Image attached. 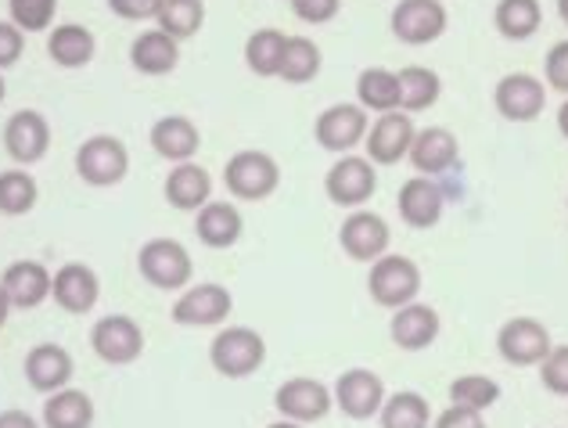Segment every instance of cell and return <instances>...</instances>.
<instances>
[{
	"label": "cell",
	"instance_id": "29",
	"mask_svg": "<svg viewBox=\"0 0 568 428\" xmlns=\"http://www.w3.org/2000/svg\"><path fill=\"white\" fill-rule=\"evenodd\" d=\"M396 77H399V112H407V115L428 112L443 94V80L436 69L407 65V69H399Z\"/></svg>",
	"mask_w": 568,
	"mask_h": 428
},
{
	"label": "cell",
	"instance_id": "1",
	"mask_svg": "<svg viewBox=\"0 0 568 428\" xmlns=\"http://www.w3.org/2000/svg\"><path fill=\"white\" fill-rule=\"evenodd\" d=\"M223 184H227V191L234 198L263 202L277 191L281 166L274 162V155L256 152V147H245V152L227 159V166H223Z\"/></svg>",
	"mask_w": 568,
	"mask_h": 428
},
{
	"label": "cell",
	"instance_id": "34",
	"mask_svg": "<svg viewBox=\"0 0 568 428\" xmlns=\"http://www.w3.org/2000/svg\"><path fill=\"white\" fill-rule=\"evenodd\" d=\"M432 407L422 393H410L403 389L396 396H385V404L378 410V421L382 428H428L432 425Z\"/></svg>",
	"mask_w": 568,
	"mask_h": 428
},
{
	"label": "cell",
	"instance_id": "3",
	"mask_svg": "<svg viewBox=\"0 0 568 428\" xmlns=\"http://www.w3.org/2000/svg\"><path fill=\"white\" fill-rule=\"evenodd\" d=\"M209 360L223 378H248L256 375L266 360V343L252 328H223L209 343Z\"/></svg>",
	"mask_w": 568,
	"mask_h": 428
},
{
	"label": "cell",
	"instance_id": "46",
	"mask_svg": "<svg viewBox=\"0 0 568 428\" xmlns=\"http://www.w3.org/2000/svg\"><path fill=\"white\" fill-rule=\"evenodd\" d=\"M0 428H40L37 418H29L26 410H4L0 415Z\"/></svg>",
	"mask_w": 568,
	"mask_h": 428
},
{
	"label": "cell",
	"instance_id": "10",
	"mask_svg": "<svg viewBox=\"0 0 568 428\" xmlns=\"http://www.w3.org/2000/svg\"><path fill=\"white\" fill-rule=\"evenodd\" d=\"M493 105L507 123H532L547 109V86L532 72H511L493 91Z\"/></svg>",
	"mask_w": 568,
	"mask_h": 428
},
{
	"label": "cell",
	"instance_id": "26",
	"mask_svg": "<svg viewBox=\"0 0 568 428\" xmlns=\"http://www.w3.org/2000/svg\"><path fill=\"white\" fill-rule=\"evenodd\" d=\"M242 231H245V220L231 202H205L199 210V216H194V234H199V242L209 248L237 245Z\"/></svg>",
	"mask_w": 568,
	"mask_h": 428
},
{
	"label": "cell",
	"instance_id": "8",
	"mask_svg": "<svg viewBox=\"0 0 568 428\" xmlns=\"http://www.w3.org/2000/svg\"><path fill=\"white\" fill-rule=\"evenodd\" d=\"M393 37L399 43H410V48H425V43H436L446 26H450V14H446L443 0H399L393 8Z\"/></svg>",
	"mask_w": 568,
	"mask_h": 428
},
{
	"label": "cell",
	"instance_id": "45",
	"mask_svg": "<svg viewBox=\"0 0 568 428\" xmlns=\"http://www.w3.org/2000/svg\"><path fill=\"white\" fill-rule=\"evenodd\" d=\"M432 428H486V418L478 410H465V407H446L443 415L432 418Z\"/></svg>",
	"mask_w": 568,
	"mask_h": 428
},
{
	"label": "cell",
	"instance_id": "31",
	"mask_svg": "<svg viewBox=\"0 0 568 428\" xmlns=\"http://www.w3.org/2000/svg\"><path fill=\"white\" fill-rule=\"evenodd\" d=\"M544 22V8L540 0H497L493 8V26L504 40H529L536 37V29Z\"/></svg>",
	"mask_w": 568,
	"mask_h": 428
},
{
	"label": "cell",
	"instance_id": "5",
	"mask_svg": "<svg viewBox=\"0 0 568 428\" xmlns=\"http://www.w3.org/2000/svg\"><path fill=\"white\" fill-rule=\"evenodd\" d=\"M77 173H80V181L91 187H115L130 173L126 144L112 134L87 137L77 152Z\"/></svg>",
	"mask_w": 568,
	"mask_h": 428
},
{
	"label": "cell",
	"instance_id": "43",
	"mask_svg": "<svg viewBox=\"0 0 568 428\" xmlns=\"http://www.w3.org/2000/svg\"><path fill=\"white\" fill-rule=\"evenodd\" d=\"M342 8V0H292V11L310 26H324L332 22Z\"/></svg>",
	"mask_w": 568,
	"mask_h": 428
},
{
	"label": "cell",
	"instance_id": "48",
	"mask_svg": "<svg viewBox=\"0 0 568 428\" xmlns=\"http://www.w3.org/2000/svg\"><path fill=\"white\" fill-rule=\"evenodd\" d=\"M558 130H561V137H568V101H561V109H558Z\"/></svg>",
	"mask_w": 568,
	"mask_h": 428
},
{
	"label": "cell",
	"instance_id": "7",
	"mask_svg": "<svg viewBox=\"0 0 568 428\" xmlns=\"http://www.w3.org/2000/svg\"><path fill=\"white\" fill-rule=\"evenodd\" d=\"M274 407H277V415L288 418V421L317 425V421H324L327 415H332L335 396H332V389L324 386V381L298 375V378L281 381L277 393H274Z\"/></svg>",
	"mask_w": 568,
	"mask_h": 428
},
{
	"label": "cell",
	"instance_id": "27",
	"mask_svg": "<svg viewBox=\"0 0 568 428\" xmlns=\"http://www.w3.org/2000/svg\"><path fill=\"white\" fill-rule=\"evenodd\" d=\"M213 195V176L205 166H194V162H176L166 176V202L173 210L184 213H199L202 205Z\"/></svg>",
	"mask_w": 568,
	"mask_h": 428
},
{
	"label": "cell",
	"instance_id": "37",
	"mask_svg": "<svg viewBox=\"0 0 568 428\" xmlns=\"http://www.w3.org/2000/svg\"><path fill=\"white\" fill-rule=\"evenodd\" d=\"M40 187L26 170H4L0 173V213L4 216H26L37 205Z\"/></svg>",
	"mask_w": 568,
	"mask_h": 428
},
{
	"label": "cell",
	"instance_id": "33",
	"mask_svg": "<svg viewBox=\"0 0 568 428\" xmlns=\"http://www.w3.org/2000/svg\"><path fill=\"white\" fill-rule=\"evenodd\" d=\"M356 101L364 112H399V77L388 69H364L356 80Z\"/></svg>",
	"mask_w": 568,
	"mask_h": 428
},
{
	"label": "cell",
	"instance_id": "14",
	"mask_svg": "<svg viewBox=\"0 0 568 428\" xmlns=\"http://www.w3.org/2000/svg\"><path fill=\"white\" fill-rule=\"evenodd\" d=\"M371 130V120L361 105H332L317 115L313 123V137L324 147V152H335V155H349L356 144H364Z\"/></svg>",
	"mask_w": 568,
	"mask_h": 428
},
{
	"label": "cell",
	"instance_id": "23",
	"mask_svg": "<svg viewBox=\"0 0 568 428\" xmlns=\"http://www.w3.org/2000/svg\"><path fill=\"white\" fill-rule=\"evenodd\" d=\"M460 155V144L446 126H428V130H417L414 144H410V162L414 170L422 176H439L446 173L457 162Z\"/></svg>",
	"mask_w": 568,
	"mask_h": 428
},
{
	"label": "cell",
	"instance_id": "4",
	"mask_svg": "<svg viewBox=\"0 0 568 428\" xmlns=\"http://www.w3.org/2000/svg\"><path fill=\"white\" fill-rule=\"evenodd\" d=\"M138 271L152 288L176 292L191 282L194 263H191V253L176 238H152V242L141 245Z\"/></svg>",
	"mask_w": 568,
	"mask_h": 428
},
{
	"label": "cell",
	"instance_id": "24",
	"mask_svg": "<svg viewBox=\"0 0 568 428\" xmlns=\"http://www.w3.org/2000/svg\"><path fill=\"white\" fill-rule=\"evenodd\" d=\"M148 141H152L155 155L170 159V162H191L202 147L199 126H194L187 115H162V120L152 126V134H148Z\"/></svg>",
	"mask_w": 568,
	"mask_h": 428
},
{
	"label": "cell",
	"instance_id": "39",
	"mask_svg": "<svg viewBox=\"0 0 568 428\" xmlns=\"http://www.w3.org/2000/svg\"><path fill=\"white\" fill-rule=\"evenodd\" d=\"M58 11V0H8V14L11 22L22 29V33H43L51 29Z\"/></svg>",
	"mask_w": 568,
	"mask_h": 428
},
{
	"label": "cell",
	"instance_id": "30",
	"mask_svg": "<svg viewBox=\"0 0 568 428\" xmlns=\"http://www.w3.org/2000/svg\"><path fill=\"white\" fill-rule=\"evenodd\" d=\"M43 425L48 428H91L94 425V400L83 389H58L43 404Z\"/></svg>",
	"mask_w": 568,
	"mask_h": 428
},
{
	"label": "cell",
	"instance_id": "22",
	"mask_svg": "<svg viewBox=\"0 0 568 428\" xmlns=\"http://www.w3.org/2000/svg\"><path fill=\"white\" fill-rule=\"evenodd\" d=\"M51 282H54L51 271L37 259H14L8 263L4 277H0L11 306H19V309H37L51 295Z\"/></svg>",
	"mask_w": 568,
	"mask_h": 428
},
{
	"label": "cell",
	"instance_id": "35",
	"mask_svg": "<svg viewBox=\"0 0 568 428\" xmlns=\"http://www.w3.org/2000/svg\"><path fill=\"white\" fill-rule=\"evenodd\" d=\"M284 43L288 37L281 33V29H256L248 40H245V65L256 72V77H277L281 69V54H284Z\"/></svg>",
	"mask_w": 568,
	"mask_h": 428
},
{
	"label": "cell",
	"instance_id": "42",
	"mask_svg": "<svg viewBox=\"0 0 568 428\" xmlns=\"http://www.w3.org/2000/svg\"><path fill=\"white\" fill-rule=\"evenodd\" d=\"M22 51H26V33H22V29L14 26L11 19L0 22V72L19 62Z\"/></svg>",
	"mask_w": 568,
	"mask_h": 428
},
{
	"label": "cell",
	"instance_id": "17",
	"mask_svg": "<svg viewBox=\"0 0 568 428\" xmlns=\"http://www.w3.org/2000/svg\"><path fill=\"white\" fill-rule=\"evenodd\" d=\"M51 147V126L37 109H19L4 123V152L19 166H33Z\"/></svg>",
	"mask_w": 568,
	"mask_h": 428
},
{
	"label": "cell",
	"instance_id": "2",
	"mask_svg": "<svg viewBox=\"0 0 568 428\" xmlns=\"http://www.w3.org/2000/svg\"><path fill=\"white\" fill-rule=\"evenodd\" d=\"M367 292L371 299L385 309H399L417 299L422 292V267L410 259V256H393L385 253L382 259L371 263V274H367Z\"/></svg>",
	"mask_w": 568,
	"mask_h": 428
},
{
	"label": "cell",
	"instance_id": "15",
	"mask_svg": "<svg viewBox=\"0 0 568 428\" xmlns=\"http://www.w3.org/2000/svg\"><path fill=\"white\" fill-rule=\"evenodd\" d=\"M231 309H234V295L216 282H205L187 288L173 303V320L184 324V328H216V324L231 317Z\"/></svg>",
	"mask_w": 568,
	"mask_h": 428
},
{
	"label": "cell",
	"instance_id": "41",
	"mask_svg": "<svg viewBox=\"0 0 568 428\" xmlns=\"http://www.w3.org/2000/svg\"><path fill=\"white\" fill-rule=\"evenodd\" d=\"M544 80H547L550 91L568 94V40L555 43V48L547 51V62H544Z\"/></svg>",
	"mask_w": 568,
	"mask_h": 428
},
{
	"label": "cell",
	"instance_id": "25",
	"mask_svg": "<svg viewBox=\"0 0 568 428\" xmlns=\"http://www.w3.org/2000/svg\"><path fill=\"white\" fill-rule=\"evenodd\" d=\"M181 62V40H173L162 29H148L130 43V65L144 77H166Z\"/></svg>",
	"mask_w": 568,
	"mask_h": 428
},
{
	"label": "cell",
	"instance_id": "18",
	"mask_svg": "<svg viewBox=\"0 0 568 428\" xmlns=\"http://www.w3.org/2000/svg\"><path fill=\"white\" fill-rule=\"evenodd\" d=\"M439 332H443L439 314L428 303H417V299L407 303V306H399V309H393V324H388V335H393V343L399 349H407V353L428 349L439 338Z\"/></svg>",
	"mask_w": 568,
	"mask_h": 428
},
{
	"label": "cell",
	"instance_id": "40",
	"mask_svg": "<svg viewBox=\"0 0 568 428\" xmlns=\"http://www.w3.org/2000/svg\"><path fill=\"white\" fill-rule=\"evenodd\" d=\"M540 381L547 393L568 396V346H550V353L540 364Z\"/></svg>",
	"mask_w": 568,
	"mask_h": 428
},
{
	"label": "cell",
	"instance_id": "38",
	"mask_svg": "<svg viewBox=\"0 0 568 428\" xmlns=\"http://www.w3.org/2000/svg\"><path fill=\"white\" fill-rule=\"evenodd\" d=\"M500 400V386L486 375H460L450 381V404L465 407V410H489L493 404Z\"/></svg>",
	"mask_w": 568,
	"mask_h": 428
},
{
	"label": "cell",
	"instance_id": "44",
	"mask_svg": "<svg viewBox=\"0 0 568 428\" xmlns=\"http://www.w3.org/2000/svg\"><path fill=\"white\" fill-rule=\"evenodd\" d=\"M109 8L112 14H119V19H126V22H148L159 14L162 0H109Z\"/></svg>",
	"mask_w": 568,
	"mask_h": 428
},
{
	"label": "cell",
	"instance_id": "11",
	"mask_svg": "<svg viewBox=\"0 0 568 428\" xmlns=\"http://www.w3.org/2000/svg\"><path fill=\"white\" fill-rule=\"evenodd\" d=\"M332 396H335V407L346 418L367 421V418H378V410L385 404V381L382 375L367 371V367H349V371L338 375Z\"/></svg>",
	"mask_w": 568,
	"mask_h": 428
},
{
	"label": "cell",
	"instance_id": "32",
	"mask_svg": "<svg viewBox=\"0 0 568 428\" xmlns=\"http://www.w3.org/2000/svg\"><path fill=\"white\" fill-rule=\"evenodd\" d=\"M321 65H324V54H321L317 43L306 40V37H288V43H284V54H281L277 77L284 83L303 86V83H313L321 77Z\"/></svg>",
	"mask_w": 568,
	"mask_h": 428
},
{
	"label": "cell",
	"instance_id": "28",
	"mask_svg": "<svg viewBox=\"0 0 568 428\" xmlns=\"http://www.w3.org/2000/svg\"><path fill=\"white\" fill-rule=\"evenodd\" d=\"M94 51H98L94 33H91L87 26H80V22H62V26H54V29H51V37H48V54H51V62H54V65H62V69H83V65L94 58Z\"/></svg>",
	"mask_w": 568,
	"mask_h": 428
},
{
	"label": "cell",
	"instance_id": "52",
	"mask_svg": "<svg viewBox=\"0 0 568 428\" xmlns=\"http://www.w3.org/2000/svg\"><path fill=\"white\" fill-rule=\"evenodd\" d=\"M288 4H292V0H288Z\"/></svg>",
	"mask_w": 568,
	"mask_h": 428
},
{
	"label": "cell",
	"instance_id": "19",
	"mask_svg": "<svg viewBox=\"0 0 568 428\" xmlns=\"http://www.w3.org/2000/svg\"><path fill=\"white\" fill-rule=\"evenodd\" d=\"M396 205H399V220L414 231H428L443 220V191L432 176H422V173L410 176V181L399 187Z\"/></svg>",
	"mask_w": 568,
	"mask_h": 428
},
{
	"label": "cell",
	"instance_id": "9",
	"mask_svg": "<svg viewBox=\"0 0 568 428\" xmlns=\"http://www.w3.org/2000/svg\"><path fill=\"white\" fill-rule=\"evenodd\" d=\"M550 346L555 343H550L547 324L536 317H511L497 332V353L511 367H540Z\"/></svg>",
	"mask_w": 568,
	"mask_h": 428
},
{
	"label": "cell",
	"instance_id": "6",
	"mask_svg": "<svg viewBox=\"0 0 568 428\" xmlns=\"http://www.w3.org/2000/svg\"><path fill=\"white\" fill-rule=\"evenodd\" d=\"M378 191L375 162L361 155H342L324 176V195L332 198L338 210H361L364 202Z\"/></svg>",
	"mask_w": 568,
	"mask_h": 428
},
{
	"label": "cell",
	"instance_id": "12",
	"mask_svg": "<svg viewBox=\"0 0 568 428\" xmlns=\"http://www.w3.org/2000/svg\"><path fill=\"white\" fill-rule=\"evenodd\" d=\"M91 349L98 353L104 364L123 367V364H133V360L141 357L144 332H141V324L133 320V317H126V314H109V317H101L94 324Z\"/></svg>",
	"mask_w": 568,
	"mask_h": 428
},
{
	"label": "cell",
	"instance_id": "47",
	"mask_svg": "<svg viewBox=\"0 0 568 428\" xmlns=\"http://www.w3.org/2000/svg\"><path fill=\"white\" fill-rule=\"evenodd\" d=\"M8 314H11V299H8V292H4V285H0V328H4V320H8Z\"/></svg>",
	"mask_w": 568,
	"mask_h": 428
},
{
	"label": "cell",
	"instance_id": "20",
	"mask_svg": "<svg viewBox=\"0 0 568 428\" xmlns=\"http://www.w3.org/2000/svg\"><path fill=\"white\" fill-rule=\"evenodd\" d=\"M51 295H54V303L65 309V314L83 317V314H91V309L98 306L101 282H98V274L87 267V263H65V267L54 274Z\"/></svg>",
	"mask_w": 568,
	"mask_h": 428
},
{
	"label": "cell",
	"instance_id": "13",
	"mask_svg": "<svg viewBox=\"0 0 568 428\" xmlns=\"http://www.w3.org/2000/svg\"><path fill=\"white\" fill-rule=\"evenodd\" d=\"M388 242H393V231L378 216V213H367V210H353L346 220H342V231H338V245L342 253L356 263H375L388 253Z\"/></svg>",
	"mask_w": 568,
	"mask_h": 428
},
{
	"label": "cell",
	"instance_id": "51",
	"mask_svg": "<svg viewBox=\"0 0 568 428\" xmlns=\"http://www.w3.org/2000/svg\"><path fill=\"white\" fill-rule=\"evenodd\" d=\"M4 94H8V83H4V72H0V101H4Z\"/></svg>",
	"mask_w": 568,
	"mask_h": 428
},
{
	"label": "cell",
	"instance_id": "50",
	"mask_svg": "<svg viewBox=\"0 0 568 428\" xmlns=\"http://www.w3.org/2000/svg\"><path fill=\"white\" fill-rule=\"evenodd\" d=\"M558 14H561V22L568 26V0H558Z\"/></svg>",
	"mask_w": 568,
	"mask_h": 428
},
{
	"label": "cell",
	"instance_id": "36",
	"mask_svg": "<svg viewBox=\"0 0 568 428\" xmlns=\"http://www.w3.org/2000/svg\"><path fill=\"white\" fill-rule=\"evenodd\" d=\"M155 22L173 40H191L205 26V4L202 0H162Z\"/></svg>",
	"mask_w": 568,
	"mask_h": 428
},
{
	"label": "cell",
	"instance_id": "21",
	"mask_svg": "<svg viewBox=\"0 0 568 428\" xmlns=\"http://www.w3.org/2000/svg\"><path fill=\"white\" fill-rule=\"evenodd\" d=\"M22 371H26V381L37 393L51 396V393L65 389L69 381H72V357H69V349H62V346L40 343V346H33V349L26 353Z\"/></svg>",
	"mask_w": 568,
	"mask_h": 428
},
{
	"label": "cell",
	"instance_id": "16",
	"mask_svg": "<svg viewBox=\"0 0 568 428\" xmlns=\"http://www.w3.org/2000/svg\"><path fill=\"white\" fill-rule=\"evenodd\" d=\"M414 134L417 126L410 123L407 112H385L378 115L375 123L367 130V159L375 162V166H396L399 159L410 155V144H414Z\"/></svg>",
	"mask_w": 568,
	"mask_h": 428
},
{
	"label": "cell",
	"instance_id": "49",
	"mask_svg": "<svg viewBox=\"0 0 568 428\" xmlns=\"http://www.w3.org/2000/svg\"><path fill=\"white\" fill-rule=\"evenodd\" d=\"M266 428H306V425H298V421H288V418H281V421L266 425Z\"/></svg>",
	"mask_w": 568,
	"mask_h": 428
}]
</instances>
